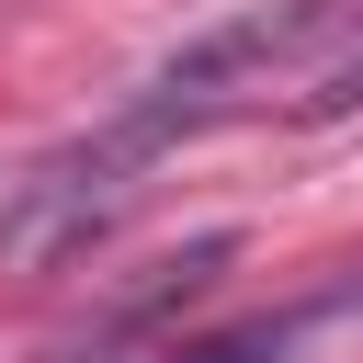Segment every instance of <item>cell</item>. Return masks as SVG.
<instances>
[{"instance_id": "7a4b0ae2", "label": "cell", "mask_w": 363, "mask_h": 363, "mask_svg": "<svg viewBox=\"0 0 363 363\" xmlns=\"http://www.w3.org/2000/svg\"><path fill=\"white\" fill-rule=\"evenodd\" d=\"M159 147H182V136H170L147 102L102 113L79 147H57L45 170L11 182V204H0V261H68V250H91V238L136 204V182L159 170Z\"/></svg>"}, {"instance_id": "3957f363", "label": "cell", "mask_w": 363, "mask_h": 363, "mask_svg": "<svg viewBox=\"0 0 363 363\" xmlns=\"http://www.w3.org/2000/svg\"><path fill=\"white\" fill-rule=\"evenodd\" d=\"M329 318H352V284H329L318 306H272V318H250V329H216V340H193V352H170V363H284L306 329H329Z\"/></svg>"}, {"instance_id": "6da1fadb", "label": "cell", "mask_w": 363, "mask_h": 363, "mask_svg": "<svg viewBox=\"0 0 363 363\" xmlns=\"http://www.w3.org/2000/svg\"><path fill=\"white\" fill-rule=\"evenodd\" d=\"M363 0H261V11H227V23H204L182 57H159L147 68V113L170 125V136H193V125H227V113H261L272 91L295 102V79H306V57L352 23Z\"/></svg>"}, {"instance_id": "277c9868", "label": "cell", "mask_w": 363, "mask_h": 363, "mask_svg": "<svg viewBox=\"0 0 363 363\" xmlns=\"http://www.w3.org/2000/svg\"><path fill=\"white\" fill-rule=\"evenodd\" d=\"M284 113H306V125H329V113H363V11L306 57V79H295V102Z\"/></svg>"}]
</instances>
